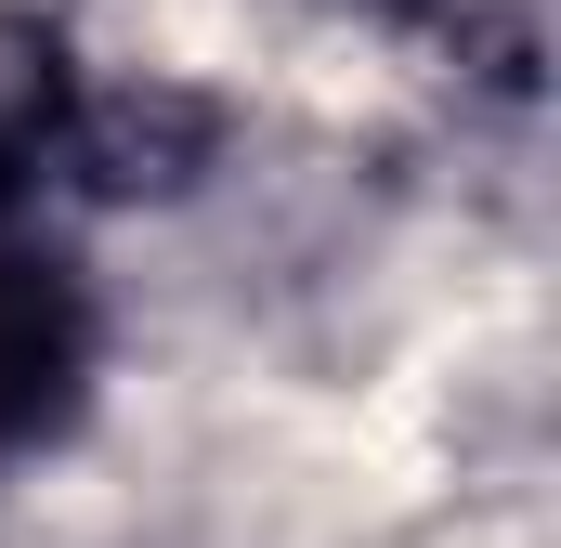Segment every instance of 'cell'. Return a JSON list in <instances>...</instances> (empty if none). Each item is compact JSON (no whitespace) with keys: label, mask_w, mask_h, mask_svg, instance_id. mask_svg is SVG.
I'll use <instances>...</instances> for the list:
<instances>
[{"label":"cell","mask_w":561,"mask_h":548,"mask_svg":"<svg viewBox=\"0 0 561 548\" xmlns=\"http://www.w3.org/2000/svg\"><path fill=\"white\" fill-rule=\"evenodd\" d=\"M92 392V287L66 262V222L0 209V470L39 457Z\"/></svg>","instance_id":"cell-1"}]
</instances>
